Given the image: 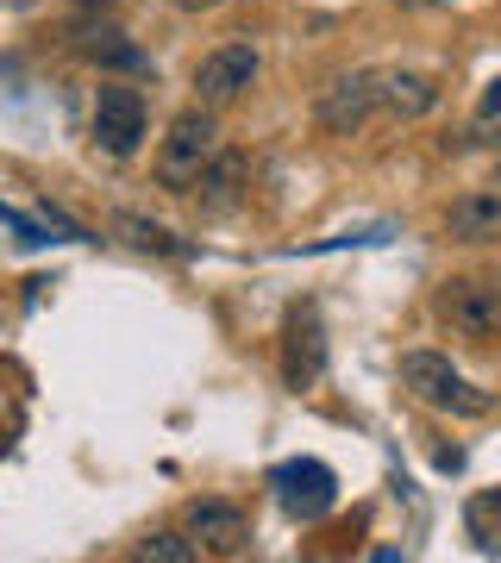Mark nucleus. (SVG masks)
Returning a JSON list of instances; mask_svg holds the SVG:
<instances>
[{"label":"nucleus","mask_w":501,"mask_h":563,"mask_svg":"<svg viewBox=\"0 0 501 563\" xmlns=\"http://www.w3.org/2000/svg\"><path fill=\"white\" fill-rule=\"evenodd\" d=\"M401 388H407L414 401H426L433 413H451V420H482V413L495 407V395L477 388L458 363L439 357V351H401Z\"/></svg>","instance_id":"obj_1"},{"label":"nucleus","mask_w":501,"mask_h":563,"mask_svg":"<svg viewBox=\"0 0 501 563\" xmlns=\"http://www.w3.org/2000/svg\"><path fill=\"white\" fill-rule=\"evenodd\" d=\"M214 157H220V125H214V107L195 101L188 113L170 120L157 157H151V176H157V188H170V195H188Z\"/></svg>","instance_id":"obj_2"},{"label":"nucleus","mask_w":501,"mask_h":563,"mask_svg":"<svg viewBox=\"0 0 501 563\" xmlns=\"http://www.w3.org/2000/svg\"><path fill=\"white\" fill-rule=\"evenodd\" d=\"M439 320L451 325V339H470V344H489L501 339V282H482V276H451L439 288Z\"/></svg>","instance_id":"obj_3"},{"label":"nucleus","mask_w":501,"mask_h":563,"mask_svg":"<svg viewBox=\"0 0 501 563\" xmlns=\"http://www.w3.org/2000/svg\"><path fill=\"white\" fill-rule=\"evenodd\" d=\"M258 69H263L258 44H244V38L214 44V51L195 63V101L214 107V113H220V107H232V101H244V88L258 81Z\"/></svg>","instance_id":"obj_4"},{"label":"nucleus","mask_w":501,"mask_h":563,"mask_svg":"<svg viewBox=\"0 0 501 563\" xmlns=\"http://www.w3.org/2000/svg\"><path fill=\"white\" fill-rule=\"evenodd\" d=\"M270 495H276V507L288 520H320L339 501V476L320 457H288L270 470Z\"/></svg>","instance_id":"obj_5"},{"label":"nucleus","mask_w":501,"mask_h":563,"mask_svg":"<svg viewBox=\"0 0 501 563\" xmlns=\"http://www.w3.org/2000/svg\"><path fill=\"white\" fill-rule=\"evenodd\" d=\"M144 125H151V107H144L139 88H126V81H100L95 95V144L107 157H132L144 144Z\"/></svg>","instance_id":"obj_6"},{"label":"nucleus","mask_w":501,"mask_h":563,"mask_svg":"<svg viewBox=\"0 0 501 563\" xmlns=\"http://www.w3.org/2000/svg\"><path fill=\"white\" fill-rule=\"evenodd\" d=\"M370 113H377V69H345V76L326 81L320 101H314V120H320V132H333V139L363 132Z\"/></svg>","instance_id":"obj_7"},{"label":"nucleus","mask_w":501,"mask_h":563,"mask_svg":"<svg viewBox=\"0 0 501 563\" xmlns=\"http://www.w3.org/2000/svg\"><path fill=\"white\" fill-rule=\"evenodd\" d=\"M182 532L195 539V551L207 558H244L251 551V514L239 501H188Z\"/></svg>","instance_id":"obj_8"},{"label":"nucleus","mask_w":501,"mask_h":563,"mask_svg":"<svg viewBox=\"0 0 501 563\" xmlns=\"http://www.w3.org/2000/svg\"><path fill=\"white\" fill-rule=\"evenodd\" d=\"M326 369V332L314 307H295L288 313V332H282V383L288 388H314Z\"/></svg>","instance_id":"obj_9"},{"label":"nucleus","mask_w":501,"mask_h":563,"mask_svg":"<svg viewBox=\"0 0 501 563\" xmlns=\"http://www.w3.org/2000/svg\"><path fill=\"white\" fill-rule=\"evenodd\" d=\"M445 239L451 244H495L501 239V181L464 188L458 201L445 207Z\"/></svg>","instance_id":"obj_10"},{"label":"nucleus","mask_w":501,"mask_h":563,"mask_svg":"<svg viewBox=\"0 0 501 563\" xmlns=\"http://www.w3.org/2000/svg\"><path fill=\"white\" fill-rule=\"evenodd\" d=\"M439 95V76H426V69H377V107L389 120H426Z\"/></svg>","instance_id":"obj_11"},{"label":"nucleus","mask_w":501,"mask_h":563,"mask_svg":"<svg viewBox=\"0 0 501 563\" xmlns=\"http://www.w3.org/2000/svg\"><path fill=\"white\" fill-rule=\"evenodd\" d=\"M239 188H244V157H239V151H220V157L200 169V181L188 188V195H195L207 213H226V207L239 201Z\"/></svg>","instance_id":"obj_12"},{"label":"nucleus","mask_w":501,"mask_h":563,"mask_svg":"<svg viewBox=\"0 0 501 563\" xmlns=\"http://www.w3.org/2000/svg\"><path fill=\"white\" fill-rule=\"evenodd\" d=\"M126 232V239L139 244V251H157V257H195V244H182V239H170L163 225H151V220H139V213H120L113 220Z\"/></svg>","instance_id":"obj_13"},{"label":"nucleus","mask_w":501,"mask_h":563,"mask_svg":"<svg viewBox=\"0 0 501 563\" xmlns=\"http://www.w3.org/2000/svg\"><path fill=\"white\" fill-rule=\"evenodd\" d=\"M81 51H88V57L95 63H113V69H151V57H144L139 44H126L120 32H88V44H81Z\"/></svg>","instance_id":"obj_14"},{"label":"nucleus","mask_w":501,"mask_h":563,"mask_svg":"<svg viewBox=\"0 0 501 563\" xmlns=\"http://www.w3.org/2000/svg\"><path fill=\"white\" fill-rule=\"evenodd\" d=\"M139 558L144 563H195L200 551H195V539H188V532H151V539L139 544Z\"/></svg>","instance_id":"obj_15"},{"label":"nucleus","mask_w":501,"mask_h":563,"mask_svg":"<svg viewBox=\"0 0 501 563\" xmlns=\"http://www.w3.org/2000/svg\"><path fill=\"white\" fill-rule=\"evenodd\" d=\"M495 132H501V76L482 88V101H477V120H470V139H482V144H495Z\"/></svg>","instance_id":"obj_16"},{"label":"nucleus","mask_w":501,"mask_h":563,"mask_svg":"<svg viewBox=\"0 0 501 563\" xmlns=\"http://www.w3.org/2000/svg\"><path fill=\"white\" fill-rule=\"evenodd\" d=\"M0 225H13V232H20V244H44V225L25 220V213H13V207H0Z\"/></svg>","instance_id":"obj_17"},{"label":"nucleus","mask_w":501,"mask_h":563,"mask_svg":"<svg viewBox=\"0 0 501 563\" xmlns=\"http://www.w3.org/2000/svg\"><path fill=\"white\" fill-rule=\"evenodd\" d=\"M414 7H439V0H414Z\"/></svg>","instance_id":"obj_18"},{"label":"nucleus","mask_w":501,"mask_h":563,"mask_svg":"<svg viewBox=\"0 0 501 563\" xmlns=\"http://www.w3.org/2000/svg\"><path fill=\"white\" fill-rule=\"evenodd\" d=\"M495 144H501V132H495Z\"/></svg>","instance_id":"obj_19"},{"label":"nucleus","mask_w":501,"mask_h":563,"mask_svg":"<svg viewBox=\"0 0 501 563\" xmlns=\"http://www.w3.org/2000/svg\"><path fill=\"white\" fill-rule=\"evenodd\" d=\"M495 181H501V176H495Z\"/></svg>","instance_id":"obj_20"}]
</instances>
